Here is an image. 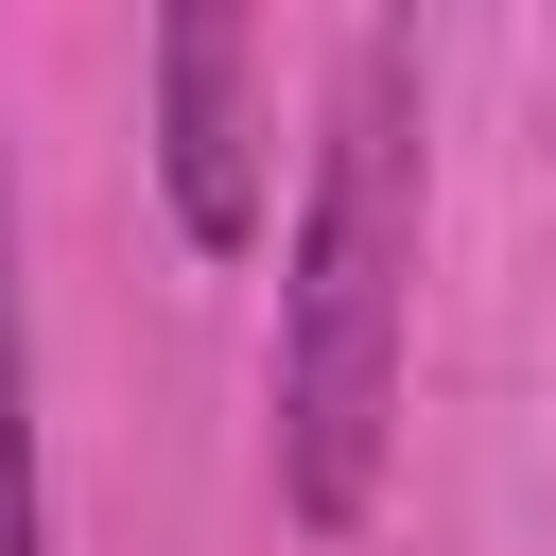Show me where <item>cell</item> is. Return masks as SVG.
<instances>
[{"mask_svg": "<svg viewBox=\"0 0 556 556\" xmlns=\"http://www.w3.org/2000/svg\"><path fill=\"white\" fill-rule=\"evenodd\" d=\"M400 313H417V35L348 17L313 87V191L278 243V504L348 539L400 452Z\"/></svg>", "mask_w": 556, "mask_h": 556, "instance_id": "6da1fadb", "label": "cell"}, {"mask_svg": "<svg viewBox=\"0 0 556 556\" xmlns=\"http://www.w3.org/2000/svg\"><path fill=\"white\" fill-rule=\"evenodd\" d=\"M261 139H278L261 35H243L226 0H174V17H156V191H174V226H191L208 261L261 243Z\"/></svg>", "mask_w": 556, "mask_h": 556, "instance_id": "7a4b0ae2", "label": "cell"}, {"mask_svg": "<svg viewBox=\"0 0 556 556\" xmlns=\"http://www.w3.org/2000/svg\"><path fill=\"white\" fill-rule=\"evenodd\" d=\"M0 556H52V486H35V295H17V156H0Z\"/></svg>", "mask_w": 556, "mask_h": 556, "instance_id": "3957f363", "label": "cell"}]
</instances>
